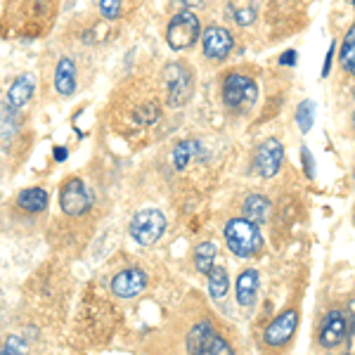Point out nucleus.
Here are the masks:
<instances>
[{
	"instance_id": "f8f14e48",
	"label": "nucleus",
	"mask_w": 355,
	"mask_h": 355,
	"mask_svg": "<svg viewBox=\"0 0 355 355\" xmlns=\"http://www.w3.org/2000/svg\"><path fill=\"white\" fill-rule=\"evenodd\" d=\"M55 88L60 95H71L76 90V64L69 57H62L55 69Z\"/></svg>"
},
{
	"instance_id": "dca6fc26",
	"label": "nucleus",
	"mask_w": 355,
	"mask_h": 355,
	"mask_svg": "<svg viewBox=\"0 0 355 355\" xmlns=\"http://www.w3.org/2000/svg\"><path fill=\"white\" fill-rule=\"evenodd\" d=\"M33 88H36V78H33L31 73H24V76H19V78H17V81L12 83L10 93H8L10 105H12V107H24L26 102L31 100Z\"/></svg>"
},
{
	"instance_id": "5701e85b",
	"label": "nucleus",
	"mask_w": 355,
	"mask_h": 355,
	"mask_svg": "<svg viewBox=\"0 0 355 355\" xmlns=\"http://www.w3.org/2000/svg\"><path fill=\"white\" fill-rule=\"evenodd\" d=\"M202 355H234V353H232L230 343L223 339L220 334H214V336H211V341L206 343V348L202 351Z\"/></svg>"
},
{
	"instance_id": "cd10ccee",
	"label": "nucleus",
	"mask_w": 355,
	"mask_h": 355,
	"mask_svg": "<svg viewBox=\"0 0 355 355\" xmlns=\"http://www.w3.org/2000/svg\"><path fill=\"white\" fill-rule=\"evenodd\" d=\"M279 62H282L284 67H294L296 64V53H294V50H287V53L282 55V60H279Z\"/></svg>"
},
{
	"instance_id": "b1692460",
	"label": "nucleus",
	"mask_w": 355,
	"mask_h": 355,
	"mask_svg": "<svg viewBox=\"0 0 355 355\" xmlns=\"http://www.w3.org/2000/svg\"><path fill=\"white\" fill-rule=\"evenodd\" d=\"M0 355H28L26 343L21 341L19 336H8V339H5L3 351H0Z\"/></svg>"
},
{
	"instance_id": "9d476101",
	"label": "nucleus",
	"mask_w": 355,
	"mask_h": 355,
	"mask_svg": "<svg viewBox=\"0 0 355 355\" xmlns=\"http://www.w3.org/2000/svg\"><path fill=\"white\" fill-rule=\"evenodd\" d=\"M204 55L211 60H225L232 53V36L223 26H209L202 36Z\"/></svg>"
},
{
	"instance_id": "6ab92c4d",
	"label": "nucleus",
	"mask_w": 355,
	"mask_h": 355,
	"mask_svg": "<svg viewBox=\"0 0 355 355\" xmlns=\"http://www.w3.org/2000/svg\"><path fill=\"white\" fill-rule=\"evenodd\" d=\"M216 261V244L214 242H202L194 249V266H197L199 272L209 275L211 268H214Z\"/></svg>"
},
{
	"instance_id": "a211bd4d",
	"label": "nucleus",
	"mask_w": 355,
	"mask_h": 355,
	"mask_svg": "<svg viewBox=\"0 0 355 355\" xmlns=\"http://www.w3.org/2000/svg\"><path fill=\"white\" fill-rule=\"evenodd\" d=\"M199 152H202V147H199L197 140H182V142H178L175 150H173V166H175L178 171H185Z\"/></svg>"
},
{
	"instance_id": "393cba45",
	"label": "nucleus",
	"mask_w": 355,
	"mask_h": 355,
	"mask_svg": "<svg viewBox=\"0 0 355 355\" xmlns=\"http://www.w3.org/2000/svg\"><path fill=\"white\" fill-rule=\"evenodd\" d=\"M100 12L107 19H116L121 15V0H100Z\"/></svg>"
},
{
	"instance_id": "f3484780",
	"label": "nucleus",
	"mask_w": 355,
	"mask_h": 355,
	"mask_svg": "<svg viewBox=\"0 0 355 355\" xmlns=\"http://www.w3.org/2000/svg\"><path fill=\"white\" fill-rule=\"evenodd\" d=\"M17 206L28 211V214L45 211V206H48V192H45L43 187H28V190L19 192V197H17Z\"/></svg>"
},
{
	"instance_id": "2f4dec72",
	"label": "nucleus",
	"mask_w": 355,
	"mask_h": 355,
	"mask_svg": "<svg viewBox=\"0 0 355 355\" xmlns=\"http://www.w3.org/2000/svg\"><path fill=\"white\" fill-rule=\"evenodd\" d=\"M351 3H353V5H355V0H351Z\"/></svg>"
},
{
	"instance_id": "7ed1b4c3",
	"label": "nucleus",
	"mask_w": 355,
	"mask_h": 355,
	"mask_svg": "<svg viewBox=\"0 0 355 355\" xmlns=\"http://www.w3.org/2000/svg\"><path fill=\"white\" fill-rule=\"evenodd\" d=\"M259 97V88L251 81L249 76H242V73H230L225 78V85H223V100L230 110H242V107H251Z\"/></svg>"
},
{
	"instance_id": "c756f323",
	"label": "nucleus",
	"mask_w": 355,
	"mask_h": 355,
	"mask_svg": "<svg viewBox=\"0 0 355 355\" xmlns=\"http://www.w3.org/2000/svg\"><path fill=\"white\" fill-rule=\"evenodd\" d=\"M55 159L57 162H67V157H69V152H67V147H55Z\"/></svg>"
},
{
	"instance_id": "1a4fd4ad",
	"label": "nucleus",
	"mask_w": 355,
	"mask_h": 355,
	"mask_svg": "<svg viewBox=\"0 0 355 355\" xmlns=\"http://www.w3.org/2000/svg\"><path fill=\"white\" fill-rule=\"evenodd\" d=\"M147 287V275L140 268H128L121 270L116 277L112 279V291L119 299H135L137 294H142Z\"/></svg>"
},
{
	"instance_id": "bb28decb",
	"label": "nucleus",
	"mask_w": 355,
	"mask_h": 355,
	"mask_svg": "<svg viewBox=\"0 0 355 355\" xmlns=\"http://www.w3.org/2000/svg\"><path fill=\"white\" fill-rule=\"evenodd\" d=\"M301 157H303V164H306V168H308V178H313V175H315V168H313V157H311V152H308L306 147H303Z\"/></svg>"
},
{
	"instance_id": "f03ea898",
	"label": "nucleus",
	"mask_w": 355,
	"mask_h": 355,
	"mask_svg": "<svg viewBox=\"0 0 355 355\" xmlns=\"http://www.w3.org/2000/svg\"><path fill=\"white\" fill-rule=\"evenodd\" d=\"M166 230V216L159 209H145L133 216L130 223V237L142 246H152L162 239Z\"/></svg>"
},
{
	"instance_id": "c85d7f7f",
	"label": "nucleus",
	"mask_w": 355,
	"mask_h": 355,
	"mask_svg": "<svg viewBox=\"0 0 355 355\" xmlns=\"http://www.w3.org/2000/svg\"><path fill=\"white\" fill-rule=\"evenodd\" d=\"M331 55H334V45L327 50V60H324V67H322V76H327L329 73V67H331Z\"/></svg>"
},
{
	"instance_id": "a878e982",
	"label": "nucleus",
	"mask_w": 355,
	"mask_h": 355,
	"mask_svg": "<svg viewBox=\"0 0 355 355\" xmlns=\"http://www.w3.org/2000/svg\"><path fill=\"white\" fill-rule=\"evenodd\" d=\"M254 17H256V12L254 10H239V12H234V19H237V24L239 26H249L251 21H254Z\"/></svg>"
},
{
	"instance_id": "2eb2a0df",
	"label": "nucleus",
	"mask_w": 355,
	"mask_h": 355,
	"mask_svg": "<svg viewBox=\"0 0 355 355\" xmlns=\"http://www.w3.org/2000/svg\"><path fill=\"white\" fill-rule=\"evenodd\" d=\"M214 334H216V329H214V324H211V322L194 324V327L190 329V334H187V341H185L187 353H190V355H202L206 343L211 341V336H214Z\"/></svg>"
},
{
	"instance_id": "423d86ee",
	"label": "nucleus",
	"mask_w": 355,
	"mask_h": 355,
	"mask_svg": "<svg viewBox=\"0 0 355 355\" xmlns=\"http://www.w3.org/2000/svg\"><path fill=\"white\" fill-rule=\"evenodd\" d=\"M60 204H62V211H64L67 216H83L85 211H90V206H93V197H90V192L85 190L81 178H71V180L62 187Z\"/></svg>"
},
{
	"instance_id": "f257e3e1",
	"label": "nucleus",
	"mask_w": 355,
	"mask_h": 355,
	"mask_svg": "<svg viewBox=\"0 0 355 355\" xmlns=\"http://www.w3.org/2000/svg\"><path fill=\"white\" fill-rule=\"evenodd\" d=\"M225 242L227 249L239 259H254L263 249V237L259 227L246 218H232L225 225Z\"/></svg>"
},
{
	"instance_id": "4468645a",
	"label": "nucleus",
	"mask_w": 355,
	"mask_h": 355,
	"mask_svg": "<svg viewBox=\"0 0 355 355\" xmlns=\"http://www.w3.org/2000/svg\"><path fill=\"white\" fill-rule=\"evenodd\" d=\"M259 296V272L244 270L237 279V301L242 308H251Z\"/></svg>"
},
{
	"instance_id": "9b49d317",
	"label": "nucleus",
	"mask_w": 355,
	"mask_h": 355,
	"mask_svg": "<svg viewBox=\"0 0 355 355\" xmlns=\"http://www.w3.org/2000/svg\"><path fill=\"white\" fill-rule=\"evenodd\" d=\"M348 331L351 329H348L346 315H343L341 311H329L327 318H324V322H322V329H320V341H322V346L334 348L346 339Z\"/></svg>"
},
{
	"instance_id": "6e6552de",
	"label": "nucleus",
	"mask_w": 355,
	"mask_h": 355,
	"mask_svg": "<svg viewBox=\"0 0 355 355\" xmlns=\"http://www.w3.org/2000/svg\"><path fill=\"white\" fill-rule=\"evenodd\" d=\"M296 327H299V313H296V311H284L279 318H275L272 322L268 324L263 339H266L268 346H284V343L294 336Z\"/></svg>"
},
{
	"instance_id": "ddd939ff",
	"label": "nucleus",
	"mask_w": 355,
	"mask_h": 355,
	"mask_svg": "<svg viewBox=\"0 0 355 355\" xmlns=\"http://www.w3.org/2000/svg\"><path fill=\"white\" fill-rule=\"evenodd\" d=\"M242 214L249 223L261 225V223H266L270 218V199L263 197V194H251V197H246V202L242 206Z\"/></svg>"
},
{
	"instance_id": "20e7f679",
	"label": "nucleus",
	"mask_w": 355,
	"mask_h": 355,
	"mask_svg": "<svg viewBox=\"0 0 355 355\" xmlns=\"http://www.w3.org/2000/svg\"><path fill=\"white\" fill-rule=\"evenodd\" d=\"M199 38V19L192 12H180L171 19L168 31H166V41L173 50L192 48Z\"/></svg>"
},
{
	"instance_id": "0eeeda50",
	"label": "nucleus",
	"mask_w": 355,
	"mask_h": 355,
	"mask_svg": "<svg viewBox=\"0 0 355 355\" xmlns=\"http://www.w3.org/2000/svg\"><path fill=\"white\" fill-rule=\"evenodd\" d=\"M282 159H284L282 142L270 137V140H266L259 150H256V157H254L256 173L261 178H272L279 171V166H282Z\"/></svg>"
},
{
	"instance_id": "4be33fe9",
	"label": "nucleus",
	"mask_w": 355,
	"mask_h": 355,
	"mask_svg": "<svg viewBox=\"0 0 355 355\" xmlns=\"http://www.w3.org/2000/svg\"><path fill=\"white\" fill-rule=\"evenodd\" d=\"M296 121H299V128L303 133H308V130L313 128V121H315V105L311 100L301 102L299 105V112H296Z\"/></svg>"
},
{
	"instance_id": "7c9ffc66",
	"label": "nucleus",
	"mask_w": 355,
	"mask_h": 355,
	"mask_svg": "<svg viewBox=\"0 0 355 355\" xmlns=\"http://www.w3.org/2000/svg\"><path fill=\"white\" fill-rule=\"evenodd\" d=\"M185 5H190V3H194V5H199V0H182Z\"/></svg>"
},
{
	"instance_id": "39448f33",
	"label": "nucleus",
	"mask_w": 355,
	"mask_h": 355,
	"mask_svg": "<svg viewBox=\"0 0 355 355\" xmlns=\"http://www.w3.org/2000/svg\"><path fill=\"white\" fill-rule=\"evenodd\" d=\"M164 81H166V90H168V105L182 107L192 97V76L180 62L166 67Z\"/></svg>"
},
{
	"instance_id": "412c9836",
	"label": "nucleus",
	"mask_w": 355,
	"mask_h": 355,
	"mask_svg": "<svg viewBox=\"0 0 355 355\" xmlns=\"http://www.w3.org/2000/svg\"><path fill=\"white\" fill-rule=\"evenodd\" d=\"M339 60H341V67L355 76V24L351 26V31L346 33V41H343V45H341Z\"/></svg>"
},
{
	"instance_id": "aec40b11",
	"label": "nucleus",
	"mask_w": 355,
	"mask_h": 355,
	"mask_svg": "<svg viewBox=\"0 0 355 355\" xmlns=\"http://www.w3.org/2000/svg\"><path fill=\"white\" fill-rule=\"evenodd\" d=\"M227 289H230V277H227L225 268H211L209 272V291L214 299H223V296L227 294Z\"/></svg>"
}]
</instances>
